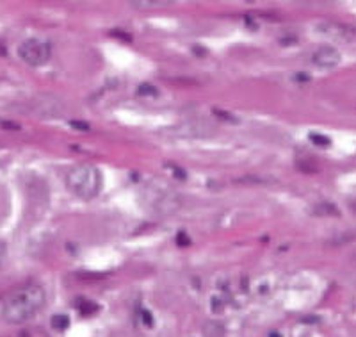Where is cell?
Listing matches in <instances>:
<instances>
[{
    "instance_id": "3957f363",
    "label": "cell",
    "mask_w": 356,
    "mask_h": 337,
    "mask_svg": "<svg viewBox=\"0 0 356 337\" xmlns=\"http://www.w3.org/2000/svg\"><path fill=\"white\" fill-rule=\"evenodd\" d=\"M18 57L31 68H40L50 61L52 45L40 38H27L18 47Z\"/></svg>"
},
{
    "instance_id": "52a82bcc",
    "label": "cell",
    "mask_w": 356,
    "mask_h": 337,
    "mask_svg": "<svg viewBox=\"0 0 356 337\" xmlns=\"http://www.w3.org/2000/svg\"><path fill=\"white\" fill-rule=\"evenodd\" d=\"M50 325H52L54 330L57 332H65L70 327V318L66 314H54L52 320H50Z\"/></svg>"
},
{
    "instance_id": "6da1fadb",
    "label": "cell",
    "mask_w": 356,
    "mask_h": 337,
    "mask_svg": "<svg viewBox=\"0 0 356 337\" xmlns=\"http://www.w3.org/2000/svg\"><path fill=\"white\" fill-rule=\"evenodd\" d=\"M47 292L40 284H25L13 291L2 304L0 316L9 325H22L44 309Z\"/></svg>"
},
{
    "instance_id": "5bb4252c",
    "label": "cell",
    "mask_w": 356,
    "mask_h": 337,
    "mask_svg": "<svg viewBox=\"0 0 356 337\" xmlns=\"http://www.w3.org/2000/svg\"><path fill=\"white\" fill-rule=\"evenodd\" d=\"M271 337H282V336H280V334H276V332H273Z\"/></svg>"
},
{
    "instance_id": "277c9868",
    "label": "cell",
    "mask_w": 356,
    "mask_h": 337,
    "mask_svg": "<svg viewBox=\"0 0 356 337\" xmlns=\"http://www.w3.org/2000/svg\"><path fill=\"white\" fill-rule=\"evenodd\" d=\"M317 34L328 38L332 41H353L356 38V29L342 22L324 20L316 25Z\"/></svg>"
},
{
    "instance_id": "30bf717a",
    "label": "cell",
    "mask_w": 356,
    "mask_h": 337,
    "mask_svg": "<svg viewBox=\"0 0 356 337\" xmlns=\"http://www.w3.org/2000/svg\"><path fill=\"white\" fill-rule=\"evenodd\" d=\"M70 125H72L73 129L81 130V132H89V130H91V125H89V123L77 122V120H72V122H70Z\"/></svg>"
},
{
    "instance_id": "ba28073f",
    "label": "cell",
    "mask_w": 356,
    "mask_h": 337,
    "mask_svg": "<svg viewBox=\"0 0 356 337\" xmlns=\"http://www.w3.org/2000/svg\"><path fill=\"white\" fill-rule=\"evenodd\" d=\"M310 141L314 143V145H316V146H323V148H328V146L332 145V139H330L328 136L317 134V132H312V134H310Z\"/></svg>"
},
{
    "instance_id": "8992f818",
    "label": "cell",
    "mask_w": 356,
    "mask_h": 337,
    "mask_svg": "<svg viewBox=\"0 0 356 337\" xmlns=\"http://www.w3.org/2000/svg\"><path fill=\"white\" fill-rule=\"evenodd\" d=\"M177 0H130L132 8L139 11H155V9H164L173 6Z\"/></svg>"
},
{
    "instance_id": "7c38bea8",
    "label": "cell",
    "mask_w": 356,
    "mask_h": 337,
    "mask_svg": "<svg viewBox=\"0 0 356 337\" xmlns=\"http://www.w3.org/2000/svg\"><path fill=\"white\" fill-rule=\"evenodd\" d=\"M6 257H8V244H6L4 241L0 240V266L4 265Z\"/></svg>"
},
{
    "instance_id": "5b68a950",
    "label": "cell",
    "mask_w": 356,
    "mask_h": 337,
    "mask_svg": "<svg viewBox=\"0 0 356 337\" xmlns=\"http://www.w3.org/2000/svg\"><path fill=\"white\" fill-rule=\"evenodd\" d=\"M340 52L332 45H323L316 49L310 56V65L319 70H332L339 66Z\"/></svg>"
},
{
    "instance_id": "8fae6325",
    "label": "cell",
    "mask_w": 356,
    "mask_h": 337,
    "mask_svg": "<svg viewBox=\"0 0 356 337\" xmlns=\"http://www.w3.org/2000/svg\"><path fill=\"white\" fill-rule=\"evenodd\" d=\"M177 243L180 244V246H189L191 240H189V237H187L186 232H180V234H178V236H177Z\"/></svg>"
},
{
    "instance_id": "9c48e42d",
    "label": "cell",
    "mask_w": 356,
    "mask_h": 337,
    "mask_svg": "<svg viewBox=\"0 0 356 337\" xmlns=\"http://www.w3.org/2000/svg\"><path fill=\"white\" fill-rule=\"evenodd\" d=\"M77 309L81 311L82 314H84V316H91V314L95 313V311L98 309L97 305L93 304V301H89V300H81L77 304Z\"/></svg>"
},
{
    "instance_id": "7a4b0ae2",
    "label": "cell",
    "mask_w": 356,
    "mask_h": 337,
    "mask_svg": "<svg viewBox=\"0 0 356 337\" xmlns=\"http://www.w3.org/2000/svg\"><path fill=\"white\" fill-rule=\"evenodd\" d=\"M66 187L73 196L89 202L97 198L102 189V173L93 164H77L66 173Z\"/></svg>"
},
{
    "instance_id": "4fadbf2b",
    "label": "cell",
    "mask_w": 356,
    "mask_h": 337,
    "mask_svg": "<svg viewBox=\"0 0 356 337\" xmlns=\"http://www.w3.org/2000/svg\"><path fill=\"white\" fill-rule=\"evenodd\" d=\"M138 93H139V95H155V93H157V91H155L154 86L143 84L141 88H139V90H138Z\"/></svg>"
},
{
    "instance_id": "9a60e30c",
    "label": "cell",
    "mask_w": 356,
    "mask_h": 337,
    "mask_svg": "<svg viewBox=\"0 0 356 337\" xmlns=\"http://www.w3.org/2000/svg\"><path fill=\"white\" fill-rule=\"evenodd\" d=\"M355 211H356V203H355Z\"/></svg>"
}]
</instances>
